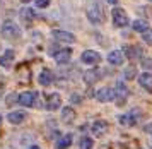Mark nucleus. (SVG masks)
I'll list each match as a JSON object with an SVG mask.
<instances>
[{"mask_svg":"<svg viewBox=\"0 0 152 149\" xmlns=\"http://www.w3.org/2000/svg\"><path fill=\"white\" fill-rule=\"evenodd\" d=\"M80 149H92V141H91V137H82V139H80Z\"/></svg>","mask_w":152,"mask_h":149,"instance_id":"5701e85b","label":"nucleus"},{"mask_svg":"<svg viewBox=\"0 0 152 149\" xmlns=\"http://www.w3.org/2000/svg\"><path fill=\"white\" fill-rule=\"evenodd\" d=\"M62 120H63V123H67V125H70V123L75 120V111H74V108H63V111H62Z\"/></svg>","mask_w":152,"mask_h":149,"instance_id":"dca6fc26","label":"nucleus"},{"mask_svg":"<svg viewBox=\"0 0 152 149\" xmlns=\"http://www.w3.org/2000/svg\"><path fill=\"white\" fill-rule=\"evenodd\" d=\"M145 132H149V134H152V123H149V125L145 127Z\"/></svg>","mask_w":152,"mask_h":149,"instance_id":"cd10ccee","label":"nucleus"},{"mask_svg":"<svg viewBox=\"0 0 152 149\" xmlns=\"http://www.w3.org/2000/svg\"><path fill=\"white\" fill-rule=\"evenodd\" d=\"M99 60H101V55L94 50H86L82 53V62L87 65H96V63H99Z\"/></svg>","mask_w":152,"mask_h":149,"instance_id":"7ed1b4c3","label":"nucleus"},{"mask_svg":"<svg viewBox=\"0 0 152 149\" xmlns=\"http://www.w3.org/2000/svg\"><path fill=\"white\" fill-rule=\"evenodd\" d=\"M38 81H39L41 86H50L53 82V74L50 70H43L41 74H39V77H38Z\"/></svg>","mask_w":152,"mask_h":149,"instance_id":"a211bd4d","label":"nucleus"},{"mask_svg":"<svg viewBox=\"0 0 152 149\" xmlns=\"http://www.w3.org/2000/svg\"><path fill=\"white\" fill-rule=\"evenodd\" d=\"M123 60H125L123 52H120V50H115V52H111V53L108 55V62H110L111 65H121Z\"/></svg>","mask_w":152,"mask_h":149,"instance_id":"f8f14e48","label":"nucleus"},{"mask_svg":"<svg viewBox=\"0 0 152 149\" xmlns=\"http://www.w3.org/2000/svg\"><path fill=\"white\" fill-rule=\"evenodd\" d=\"M72 144V136L67 134V136H63L62 139H58V142H56V149H67Z\"/></svg>","mask_w":152,"mask_h":149,"instance_id":"aec40b11","label":"nucleus"},{"mask_svg":"<svg viewBox=\"0 0 152 149\" xmlns=\"http://www.w3.org/2000/svg\"><path fill=\"white\" fill-rule=\"evenodd\" d=\"M31 149H41V148H38V146H33V148H31Z\"/></svg>","mask_w":152,"mask_h":149,"instance_id":"7c9ffc66","label":"nucleus"},{"mask_svg":"<svg viewBox=\"0 0 152 149\" xmlns=\"http://www.w3.org/2000/svg\"><path fill=\"white\" fill-rule=\"evenodd\" d=\"M60 105H62V98H60V94H58V93H51V94L48 96V101H46V108L53 111V110L60 108Z\"/></svg>","mask_w":152,"mask_h":149,"instance_id":"6e6552de","label":"nucleus"},{"mask_svg":"<svg viewBox=\"0 0 152 149\" xmlns=\"http://www.w3.org/2000/svg\"><path fill=\"white\" fill-rule=\"evenodd\" d=\"M53 38H55L56 41H63V43H74V41H75V36L72 33L60 31V29H55V31H53Z\"/></svg>","mask_w":152,"mask_h":149,"instance_id":"0eeeda50","label":"nucleus"},{"mask_svg":"<svg viewBox=\"0 0 152 149\" xmlns=\"http://www.w3.org/2000/svg\"><path fill=\"white\" fill-rule=\"evenodd\" d=\"M144 41L147 45H152V29H147L144 33Z\"/></svg>","mask_w":152,"mask_h":149,"instance_id":"393cba45","label":"nucleus"},{"mask_svg":"<svg viewBox=\"0 0 152 149\" xmlns=\"http://www.w3.org/2000/svg\"><path fill=\"white\" fill-rule=\"evenodd\" d=\"M118 0H108V4H116Z\"/></svg>","mask_w":152,"mask_h":149,"instance_id":"c756f323","label":"nucleus"},{"mask_svg":"<svg viewBox=\"0 0 152 149\" xmlns=\"http://www.w3.org/2000/svg\"><path fill=\"white\" fill-rule=\"evenodd\" d=\"M138 82H140V86H142L145 91L152 93V74H149V72L140 74V77H138Z\"/></svg>","mask_w":152,"mask_h":149,"instance_id":"9d476101","label":"nucleus"},{"mask_svg":"<svg viewBox=\"0 0 152 149\" xmlns=\"http://www.w3.org/2000/svg\"><path fill=\"white\" fill-rule=\"evenodd\" d=\"M132 27L135 29V31H140V33H145L147 29H149V24H147V21H133V24H132Z\"/></svg>","mask_w":152,"mask_h":149,"instance_id":"412c9836","label":"nucleus"},{"mask_svg":"<svg viewBox=\"0 0 152 149\" xmlns=\"http://www.w3.org/2000/svg\"><path fill=\"white\" fill-rule=\"evenodd\" d=\"M91 130H92V134H94L96 137H101V136L106 134V130H108V123L103 122V120H97V122L92 123Z\"/></svg>","mask_w":152,"mask_h":149,"instance_id":"1a4fd4ad","label":"nucleus"},{"mask_svg":"<svg viewBox=\"0 0 152 149\" xmlns=\"http://www.w3.org/2000/svg\"><path fill=\"white\" fill-rule=\"evenodd\" d=\"M89 21H91V22H94V24H97V22H101V21H103V14H101L99 5H92L89 9Z\"/></svg>","mask_w":152,"mask_h":149,"instance_id":"4468645a","label":"nucleus"},{"mask_svg":"<svg viewBox=\"0 0 152 149\" xmlns=\"http://www.w3.org/2000/svg\"><path fill=\"white\" fill-rule=\"evenodd\" d=\"M72 101H74V103H79V101H80V98H79V96H72Z\"/></svg>","mask_w":152,"mask_h":149,"instance_id":"c85d7f7f","label":"nucleus"},{"mask_svg":"<svg viewBox=\"0 0 152 149\" xmlns=\"http://www.w3.org/2000/svg\"><path fill=\"white\" fill-rule=\"evenodd\" d=\"M96 98H97V101L108 103V101H111V100H115V91H113L111 88H103V89L97 91Z\"/></svg>","mask_w":152,"mask_h":149,"instance_id":"39448f33","label":"nucleus"},{"mask_svg":"<svg viewBox=\"0 0 152 149\" xmlns=\"http://www.w3.org/2000/svg\"><path fill=\"white\" fill-rule=\"evenodd\" d=\"M14 57H15L14 52H12V50H7L5 53L0 57V65H2V67H9V65H12V62H14Z\"/></svg>","mask_w":152,"mask_h":149,"instance_id":"2eb2a0df","label":"nucleus"},{"mask_svg":"<svg viewBox=\"0 0 152 149\" xmlns=\"http://www.w3.org/2000/svg\"><path fill=\"white\" fill-rule=\"evenodd\" d=\"M125 52L128 53V57H130L132 60L140 57V48H137V46H126V48H125Z\"/></svg>","mask_w":152,"mask_h":149,"instance_id":"4be33fe9","label":"nucleus"},{"mask_svg":"<svg viewBox=\"0 0 152 149\" xmlns=\"http://www.w3.org/2000/svg\"><path fill=\"white\" fill-rule=\"evenodd\" d=\"M53 55H55V60L58 62V63H65V62H69L72 52H70L69 48H65V50H60L58 53H53Z\"/></svg>","mask_w":152,"mask_h":149,"instance_id":"6ab92c4d","label":"nucleus"},{"mask_svg":"<svg viewBox=\"0 0 152 149\" xmlns=\"http://www.w3.org/2000/svg\"><path fill=\"white\" fill-rule=\"evenodd\" d=\"M125 77H126V79H133V77H135V69L133 67L126 69V70H125Z\"/></svg>","mask_w":152,"mask_h":149,"instance_id":"a878e982","label":"nucleus"},{"mask_svg":"<svg viewBox=\"0 0 152 149\" xmlns=\"http://www.w3.org/2000/svg\"><path fill=\"white\" fill-rule=\"evenodd\" d=\"M36 98H38V93H31V91H28V93H22V94H19V100L17 101L21 103L22 106H33L36 103Z\"/></svg>","mask_w":152,"mask_h":149,"instance_id":"20e7f679","label":"nucleus"},{"mask_svg":"<svg viewBox=\"0 0 152 149\" xmlns=\"http://www.w3.org/2000/svg\"><path fill=\"white\" fill-rule=\"evenodd\" d=\"M9 122L17 125V123H22V120H26V113L24 111H12V113H9Z\"/></svg>","mask_w":152,"mask_h":149,"instance_id":"f3484780","label":"nucleus"},{"mask_svg":"<svg viewBox=\"0 0 152 149\" xmlns=\"http://www.w3.org/2000/svg\"><path fill=\"white\" fill-rule=\"evenodd\" d=\"M0 122H2V115H0Z\"/></svg>","mask_w":152,"mask_h":149,"instance_id":"473e14b6","label":"nucleus"},{"mask_svg":"<svg viewBox=\"0 0 152 149\" xmlns=\"http://www.w3.org/2000/svg\"><path fill=\"white\" fill-rule=\"evenodd\" d=\"M113 21H115V24L118 27H123L128 24V17H126V12H125L123 9H113Z\"/></svg>","mask_w":152,"mask_h":149,"instance_id":"f03ea898","label":"nucleus"},{"mask_svg":"<svg viewBox=\"0 0 152 149\" xmlns=\"http://www.w3.org/2000/svg\"><path fill=\"white\" fill-rule=\"evenodd\" d=\"M21 17H24L26 21H31V19H34V12H33L31 9H22L21 10Z\"/></svg>","mask_w":152,"mask_h":149,"instance_id":"b1692460","label":"nucleus"},{"mask_svg":"<svg viewBox=\"0 0 152 149\" xmlns=\"http://www.w3.org/2000/svg\"><path fill=\"white\" fill-rule=\"evenodd\" d=\"M22 2H29V0H22Z\"/></svg>","mask_w":152,"mask_h":149,"instance_id":"2f4dec72","label":"nucleus"},{"mask_svg":"<svg viewBox=\"0 0 152 149\" xmlns=\"http://www.w3.org/2000/svg\"><path fill=\"white\" fill-rule=\"evenodd\" d=\"M115 96H118V105H123L125 100L128 98V88L123 82H116V89H115Z\"/></svg>","mask_w":152,"mask_h":149,"instance_id":"423d86ee","label":"nucleus"},{"mask_svg":"<svg viewBox=\"0 0 152 149\" xmlns=\"http://www.w3.org/2000/svg\"><path fill=\"white\" fill-rule=\"evenodd\" d=\"M2 36H4L5 40H17V38L21 36V29L15 26L12 21H7V22H4V26H2Z\"/></svg>","mask_w":152,"mask_h":149,"instance_id":"f257e3e1","label":"nucleus"},{"mask_svg":"<svg viewBox=\"0 0 152 149\" xmlns=\"http://www.w3.org/2000/svg\"><path fill=\"white\" fill-rule=\"evenodd\" d=\"M137 111H135V113H126V115H121L120 117V123H121V125H125V127H132V125H135V123H137Z\"/></svg>","mask_w":152,"mask_h":149,"instance_id":"ddd939ff","label":"nucleus"},{"mask_svg":"<svg viewBox=\"0 0 152 149\" xmlns=\"http://www.w3.org/2000/svg\"><path fill=\"white\" fill-rule=\"evenodd\" d=\"M48 4H50V0H36V5L41 7V9H43V7H46Z\"/></svg>","mask_w":152,"mask_h":149,"instance_id":"bb28decb","label":"nucleus"},{"mask_svg":"<svg viewBox=\"0 0 152 149\" xmlns=\"http://www.w3.org/2000/svg\"><path fill=\"white\" fill-rule=\"evenodd\" d=\"M101 79V70H97V69H92V70H87L86 74H84V81L87 82V84H94Z\"/></svg>","mask_w":152,"mask_h":149,"instance_id":"9b49d317","label":"nucleus"}]
</instances>
